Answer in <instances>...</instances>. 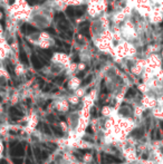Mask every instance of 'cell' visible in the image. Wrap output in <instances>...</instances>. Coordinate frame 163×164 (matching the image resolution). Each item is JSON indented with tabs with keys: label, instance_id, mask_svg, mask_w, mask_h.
<instances>
[{
	"label": "cell",
	"instance_id": "cell-26",
	"mask_svg": "<svg viewBox=\"0 0 163 164\" xmlns=\"http://www.w3.org/2000/svg\"><path fill=\"white\" fill-rule=\"evenodd\" d=\"M161 27H162V28H163V21H162V23H161Z\"/></svg>",
	"mask_w": 163,
	"mask_h": 164
},
{
	"label": "cell",
	"instance_id": "cell-14",
	"mask_svg": "<svg viewBox=\"0 0 163 164\" xmlns=\"http://www.w3.org/2000/svg\"><path fill=\"white\" fill-rule=\"evenodd\" d=\"M42 129H44V132L47 133L48 135H50V134H52V132H50V129H49L48 125H46V124H44V125H42Z\"/></svg>",
	"mask_w": 163,
	"mask_h": 164
},
{
	"label": "cell",
	"instance_id": "cell-2",
	"mask_svg": "<svg viewBox=\"0 0 163 164\" xmlns=\"http://www.w3.org/2000/svg\"><path fill=\"white\" fill-rule=\"evenodd\" d=\"M103 158H102V163L103 164H106V163H121V160L118 158H115V156H112V155H106V154H103L102 155Z\"/></svg>",
	"mask_w": 163,
	"mask_h": 164
},
{
	"label": "cell",
	"instance_id": "cell-5",
	"mask_svg": "<svg viewBox=\"0 0 163 164\" xmlns=\"http://www.w3.org/2000/svg\"><path fill=\"white\" fill-rule=\"evenodd\" d=\"M21 30H23L24 32H26V34H33V32L38 31V29L35 28V27H33L31 25H28V24H25V25H23V28H21Z\"/></svg>",
	"mask_w": 163,
	"mask_h": 164
},
{
	"label": "cell",
	"instance_id": "cell-19",
	"mask_svg": "<svg viewBox=\"0 0 163 164\" xmlns=\"http://www.w3.org/2000/svg\"><path fill=\"white\" fill-rule=\"evenodd\" d=\"M91 81H92V76H88V77L86 78V79H85L83 83H82V85H83V86H85V85H87V84L89 83Z\"/></svg>",
	"mask_w": 163,
	"mask_h": 164
},
{
	"label": "cell",
	"instance_id": "cell-3",
	"mask_svg": "<svg viewBox=\"0 0 163 164\" xmlns=\"http://www.w3.org/2000/svg\"><path fill=\"white\" fill-rule=\"evenodd\" d=\"M9 114H10V117L13 119H18L23 116V113L20 112L18 108H16V107H11L9 109Z\"/></svg>",
	"mask_w": 163,
	"mask_h": 164
},
{
	"label": "cell",
	"instance_id": "cell-6",
	"mask_svg": "<svg viewBox=\"0 0 163 164\" xmlns=\"http://www.w3.org/2000/svg\"><path fill=\"white\" fill-rule=\"evenodd\" d=\"M19 59H20V61H21V63L25 65V66H28V65H29V61H28V56H27V54L24 52V50H20Z\"/></svg>",
	"mask_w": 163,
	"mask_h": 164
},
{
	"label": "cell",
	"instance_id": "cell-21",
	"mask_svg": "<svg viewBox=\"0 0 163 164\" xmlns=\"http://www.w3.org/2000/svg\"><path fill=\"white\" fill-rule=\"evenodd\" d=\"M47 156H48V153L45 151H42V158L44 159V160H46L47 159Z\"/></svg>",
	"mask_w": 163,
	"mask_h": 164
},
{
	"label": "cell",
	"instance_id": "cell-17",
	"mask_svg": "<svg viewBox=\"0 0 163 164\" xmlns=\"http://www.w3.org/2000/svg\"><path fill=\"white\" fill-rule=\"evenodd\" d=\"M7 69H8V71H9L10 74L13 75V66L11 64L10 65H7Z\"/></svg>",
	"mask_w": 163,
	"mask_h": 164
},
{
	"label": "cell",
	"instance_id": "cell-20",
	"mask_svg": "<svg viewBox=\"0 0 163 164\" xmlns=\"http://www.w3.org/2000/svg\"><path fill=\"white\" fill-rule=\"evenodd\" d=\"M27 2L29 6H34V5H36L37 3V0H27Z\"/></svg>",
	"mask_w": 163,
	"mask_h": 164
},
{
	"label": "cell",
	"instance_id": "cell-23",
	"mask_svg": "<svg viewBox=\"0 0 163 164\" xmlns=\"http://www.w3.org/2000/svg\"><path fill=\"white\" fill-rule=\"evenodd\" d=\"M0 85H2V86L6 85V79H5L3 77H0Z\"/></svg>",
	"mask_w": 163,
	"mask_h": 164
},
{
	"label": "cell",
	"instance_id": "cell-1",
	"mask_svg": "<svg viewBox=\"0 0 163 164\" xmlns=\"http://www.w3.org/2000/svg\"><path fill=\"white\" fill-rule=\"evenodd\" d=\"M11 154L13 156H21L25 154V150H24L23 144H16L11 148Z\"/></svg>",
	"mask_w": 163,
	"mask_h": 164
},
{
	"label": "cell",
	"instance_id": "cell-4",
	"mask_svg": "<svg viewBox=\"0 0 163 164\" xmlns=\"http://www.w3.org/2000/svg\"><path fill=\"white\" fill-rule=\"evenodd\" d=\"M31 64H33L35 69H40L42 67V63L36 55H31Z\"/></svg>",
	"mask_w": 163,
	"mask_h": 164
},
{
	"label": "cell",
	"instance_id": "cell-11",
	"mask_svg": "<svg viewBox=\"0 0 163 164\" xmlns=\"http://www.w3.org/2000/svg\"><path fill=\"white\" fill-rule=\"evenodd\" d=\"M52 129H53V131H54V133H55V135L63 136V134H64V133L62 132V129H59V127H55V126H53Z\"/></svg>",
	"mask_w": 163,
	"mask_h": 164
},
{
	"label": "cell",
	"instance_id": "cell-10",
	"mask_svg": "<svg viewBox=\"0 0 163 164\" xmlns=\"http://www.w3.org/2000/svg\"><path fill=\"white\" fill-rule=\"evenodd\" d=\"M85 7H79V8H75V16H77V17H81V16H83L84 15V13H85Z\"/></svg>",
	"mask_w": 163,
	"mask_h": 164
},
{
	"label": "cell",
	"instance_id": "cell-24",
	"mask_svg": "<svg viewBox=\"0 0 163 164\" xmlns=\"http://www.w3.org/2000/svg\"><path fill=\"white\" fill-rule=\"evenodd\" d=\"M87 133H88V134H93V131H92L91 127H88V129H87Z\"/></svg>",
	"mask_w": 163,
	"mask_h": 164
},
{
	"label": "cell",
	"instance_id": "cell-16",
	"mask_svg": "<svg viewBox=\"0 0 163 164\" xmlns=\"http://www.w3.org/2000/svg\"><path fill=\"white\" fill-rule=\"evenodd\" d=\"M42 54H44V56H47V58H50L52 57V52H50V50H44V52H42Z\"/></svg>",
	"mask_w": 163,
	"mask_h": 164
},
{
	"label": "cell",
	"instance_id": "cell-13",
	"mask_svg": "<svg viewBox=\"0 0 163 164\" xmlns=\"http://www.w3.org/2000/svg\"><path fill=\"white\" fill-rule=\"evenodd\" d=\"M13 164H23L24 163V160L21 158H19V159L13 158Z\"/></svg>",
	"mask_w": 163,
	"mask_h": 164
},
{
	"label": "cell",
	"instance_id": "cell-8",
	"mask_svg": "<svg viewBox=\"0 0 163 164\" xmlns=\"http://www.w3.org/2000/svg\"><path fill=\"white\" fill-rule=\"evenodd\" d=\"M79 32H81L82 35L86 36L87 38H89V37H91V35H89V28H88V26L81 27V29H79Z\"/></svg>",
	"mask_w": 163,
	"mask_h": 164
},
{
	"label": "cell",
	"instance_id": "cell-9",
	"mask_svg": "<svg viewBox=\"0 0 163 164\" xmlns=\"http://www.w3.org/2000/svg\"><path fill=\"white\" fill-rule=\"evenodd\" d=\"M66 13H67V16L73 18V17L75 16V8L74 7H68L67 9H66Z\"/></svg>",
	"mask_w": 163,
	"mask_h": 164
},
{
	"label": "cell",
	"instance_id": "cell-15",
	"mask_svg": "<svg viewBox=\"0 0 163 164\" xmlns=\"http://www.w3.org/2000/svg\"><path fill=\"white\" fill-rule=\"evenodd\" d=\"M64 79H65V76H59V77L55 78V82L58 84H62L63 82H64Z\"/></svg>",
	"mask_w": 163,
	"mask_h": 164
},
{
	"label": "cell",
	"instance_id": "cell-18",
	"mask_svg": "<svg viewBox=\"0 0 163 164\" xmlns=\"http://www.w3.org/2000/svg\"><path fill=\"white\" fill-rule=\"evenodd\" d=\"M134 95H135V90L130 89V90H129V92H127L126 97H132V96H134Z\"/></svg>",
	"mask_w": 163,
	"mask_h": 164
},
{
	"label": "cell",
	"instance_id": "cell-12",
	"mask_svg": "<svg viewBox=\"0 0 163 164\" xmlns=\"http://www.w3.org/2000/svg\"><path fill=\"white\" fill-rule=\"evenodd\" d=\"M143 134H144V131H142V129H135V132H134V135L136 136V137H141Z\"/></svg>",
	"mask_w": 163,
	"mask_h": 164
},
{
	"label": "cell",
	"instance_id": "cell-22",
	"mask_svg": "<svg viewBox=\"0 0 163 164\" xmlns=\"http://www.w3.org/2000/svg\"><path fill=\"white\" fill-rule=\"evenodd\" d=\"M46 31L50 32V34H53V35H55V34H56V31L53 28H46Z\"/></svg>",
	"mask_w": 163,
	"mask_h": 164
},
{
	"label": "cell",
	"instance_id": "cell-25",
	"mask_svg": "<svg viewBox=\"0 0 163 164\" xmlns=\"http://www.w3.org/2000/svg\"><path fill=\"white\" fill-rule=\"evenodd\" d=\"M161 127H162V131H163V122H161Z\"/></svg>",
	"mask_w": 163,
	"mask_h": 164
},
{
	"label": "cell",
	"instance_id": "cell-7",
	"mask_svg": "<svg viewBox=\"0 0 163 164\" xmlns=\"http://www.w3.org/2000/svg\"><path fill=\"white\" fill-rule=\"evenodd\" d=\"M34 154H35V158L37 159V161L40 162L42 161V150L39 148H34Z\"/></svg>",
	"mask_w": 163,
	"mask_h": 164
}]
</instances>
